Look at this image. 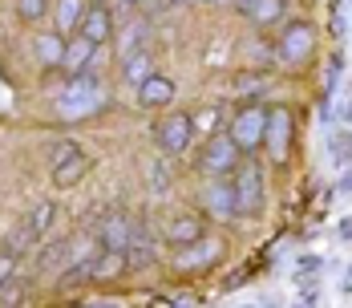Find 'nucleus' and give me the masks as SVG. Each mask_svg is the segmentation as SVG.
Here are the masks:
<instances>
[{
  "label": "nucleus",
  "instance_id": "26",
  "mask_svg": "<svg viewBox=\"0 0 352 308\" xmlns=\"http://www.w3.org/2000/svg\"><path fill=\"white\" fill-rule=\"evenodd\" d=\"M166 178H170V174H166V167H154V171H150V187H154V191H166V187H170Z\"/></svg>",
  "mask_w": 352,
  "mask_h": 308
},
{
  "label": "nucleus",
  "instance_id": "22",
  "mask_svg": "<svg viewBox=\"0 0 352 308\" xmlns=\"http://www.w3.org/2000/svg\"><path fill=\"white\" fill-rule=\"evenodd\" d=\"M16 12H21L25 21H41V17L49 12V0H16Z\"/></svg>",
  "mask_w": 352,
  "mask_h": 308
},
{
  "label": "nucleus",
  "instance_id": "6",
  "mask_svg": "<svg viewBox=\"0 0 352 308\" xmlns=\"http://www.w3.org/2000/svg\"><path fill=\"white\" fill-rule=\"evenodd\" d=\"M195 134V122H190V114H170V118H162L158 122V142H162V150L166 154H182L186 150V142Z\"/></svg>",
  "mask_w": 352,
  "mask_h": 308
},
{
  "label": "nucleus",
  "instance_id": "18",
  "mask_svg": "<svg viewBox=\"0 0 352 308\" xmlns=\"http://www.w3.org/2000/svg\"><path fill=\"white\" fill-rule=\"evenodd\" d=\"M85 171H89V158H85V154H73V158H65V163L53 167V183H57V187H73Z\"/></svg>",
  "mask_w": 352,
  "mask_h": 308
},
{
  "label": "nucleus",
  "instance_id": "1",
  "mask_svg": "<svg viewBox=\"0 0 352 308\" xmlns=\"http://www.w3.org/2000/svg\"><path fill=\"white\" fill-rule=\"evenodd\" d=\"M98 105H102V85H98V77H94V73H73V81L65 85V94H61V118H65V122H77V118L94 114Z\"/></svg>",
  "mask_w": 352,
  "mask_h": 308
},
{
  "label": "nucleus",
  "instance_id": "20",
  "mask_svg": "<svg viewBox=\"0 0 352 308\" xmlns=\"http://www.w3.org/2000/svg\"><path fill=\"white\" fill-rule=\"evenodd\" d=\"M150 260H154L150 236H146V232H134V240L126 243V264H130V268H142V264H150Z\"/></svg>",
  "mask_w": 352,
  "mask_h": 308
},
{
  "label": "nucleus",
  "instance_id": "3",
  "mask_svg": "<svg viewBox=\"0 0 352 308\" xmlns=\"http://www.w3.org/2000/svg\"><path fill=\"white\" fill-rule=\"evenodd\" d=\"M235 203H239V215H255L259 203H263V171L255 163H243L235 167Z\"/></svg>",
  "mask_w": 352,
  "mask_h": 308
},
{
  "label": "nucleus",
  "instance_id": "11",
  "mask_svg": "<svg viewBox=\"0 0 352 308\" xmlns=\"http://www.w3.org/2000/svg\"><path fill=\"white\" fill-rule=\"evenodd\" d=\"M170 98H175V81L162 77V73H150L138 85V102L146 105V110H158V105H166Z\"/></svg>",
  "mask_w": 352,
  "mask_h": 308
},
{
  "label": "nucleus",
  "instance_id": "16",
  "mask_svg": "<svg viewBox=\"0 0 352 308\" xmlns=\"http://www.w3.org/2000/svg\"><path fill=\"white\" fill-rule=\"evenodd\" d=\"M94 53H98V45H94L89 37L69 41V45H65V69H69V73H85L89 61H94Z\"/></svg>",
  "mask_w": 352,
  "mask_h": 308
},
{
  "label": "nucleus",
  "instance_id": "4",
  "mask_svg": "<svg viewBox=\"0 0 352 308\" xmlns=\"http://www.w3.org/2000/svg\"><path fill=\"white\" fill-rule=\"evenodd\" d=\"M239 154H243V150H239V142H235V138L219 134V138L207 142V150H203V158H199V163H203V171H207V174L219 178V174H231L235 167H239Z\"/></svg>",
  "mask_w": 352,
  "mask_h": 308
},
{
  "label": "nucleus",
  "instance_id": "17",
  "mask_svg": "<svg viewBox=\"0 0 352 308\" xmlns=\"http://www.w3.org/2000/svg\"><path fill=\"white\" fill-rule=\"evenodd\" d=\"M239 12L251 17L255 25H272V21H280L283 17V0H243Z\"/></svg>",
  "mask_w": 352,
  "mask_h": 308
},
{
  "label": "nucleus",
  "instance_id": "7",
  "mask_svg": "<svg viewBox=\"0 0 352 308\" xmlns=\"http://www.w3.org/2000/svg\"><path fill=\"white\" fill-rule=\"evenodd\" d=\"M312 45H316V33L308 29V25H300V21H292L280 37V57L283 61H304L308 53H312Z\"/></svg>",
  "mask_w": 352,
  "mask_h": 308
},
{
  "label": "nucleus",
  "instance_id": "30",
  "mask_svg": "<svg viewBox=\"0 0 352 308\" xmlns=\"http://www.w3.org/2000/svg\"><path fill=\"white\" fill-rule=\"evenodd\" d=\"M207 4H223V0H207Z\"/></svg>",
  "mask_w": 352,
  "mask_h": 308
},
{
  "label": "nucleus",
  "instance_id": "8",
  "mask_svg": "<svg viewBox=\"0 0 352 308\" xmlns=\"http://www.w3.org/2000/svg\"><path fill=\"white\" fill-rule=\"evenodd\" d=\"M65 33H41L33 41V49H36V61L45 69H65Z\"/></svg>",
  "mask_w": 352,
  "mask_h": 308
},
{
  "label": "nucleus",
  "instance_id": "19",
  "mask_svg": "<svg viewBox=\"0 0 352 308\" xmlns=\"http://www.w3.org/2000/svg\"><path fill=\"white\" fill-rule=\"evenodd\" d=\"M81 17H85V4L81 0H57V33L81 29Z\"/></svg>",
  "mask_w": 352,
  "mask_h": 308
},
{
  "label": "nucleus",
  "instance_id": "15",
  "mask_svg": "<svg viewBox=\"0 0 352 308\" xmlns=\"http://www.w3.org/2000/svg\"><path fill=\"white\" fill-rule=\"evenodd\" d=\"M166 240L170 243H195V240H203V219L199 215H175L170 219V227H166Z\"/></svg>",
  "mask_w": 352,
  "mask_h": 308
},
{
  "label": "nucleus",
  "instance_id": "5",
  "mask_svg": "<svg viewBox=\"0 0 352 308\" xmlns=\"http://www.w3.org/2000/svg\"><path fill=\"white\" fill-rule=\"evenodd\" d=\"M263 146H267L272 163H287V146H292V110H287V105L267 110V134H263Z\"/></svg>",
  "mask_w": 352,
  "mask_h": 308
},
{
  "label": "nucleus",
  "instance_id": "23",
  "mask_svg": "<svg viewBox=\"0 0 352 308\" xmlns=\"http://www.w3.org/2000/svg\"><path fill=\"white\" fill-rule=\"evenodd\" d=\"M12 268H16V251H12V247L4 243V251H0V288H4L8 280H12Z\"/></svg>",
  "mask_w": 352,
  "mask_h": 308
},
{
  "label": "nucleus",
  "instance_id": "28",
  "mask_svg": "<svg viewBox=\"0 0 352 308\" xmlns=\"http://www.w3.org/2000/svg\"><path fill=\"white\" fill-rule=\"evenodd\" d=\"M340 191H352V174H344V178H340Z\"/></svg>",
  "mask_w": 352,
  "mask_h": 308
},
{
  "label": "nucleus",
  "instance_id": "12",
  "mask_svg": "<svg viewBox=\"0 0 352 308\" xmlns=\"http://www.w3.org/2000/svg\"><path fill=\"white\" fill-rule=\"evenodd\" d=\"M98 240H102V247H109V251H126V243L134 240V227H130L126 215H109L106 223L98 227Z\"/></svg>",
  "mask_w": 352,
  "mask_h": 308
},
{
  "label": "nucleus",
  "instance_id": "9",
  "mask_svg": "<svg viewBox=\"0 0 352 308\" xmlns=\"http://www.w3.org/2000/svg\"><path fill=\"white\" fill-rule=\"evenodd\" d=\"M109 33H113V17H109L106 4H94V8H85V17H81V37H89L94 45H106Z\"/></svg>",
  "mask_w": 352,
  "mask_h": 308
},
{
  "label": "nucleus",
  "instance_id": "10",
  "mask_svg": "<svg viewBox=\"0 0 352 308\" xmlns=\"http://www.w3.org/2000/svg\"><path fill=\"white\" fill-rule=\"evenodd\" d=\"M207 211H211L214 219H231V215H239L235 187H231V183H223V174H219V183L207 187Z\"/></svg>",
  "mask_w": 352,
  "mask_h": 308
},
{
  "label": "nucleus",
  "instance_id": "29",
  "mask_svg": "<svg viewBox=\"0 0 352 308\" xmlns=\"http://www.w3.org/2000/svg\"><path fill=\"white\" fill-rule=\"evenodd\" d=\"M122 4H142V0H122Z\"/></svg>",
  "mask_w": 352,
  "mask_h": 308
},
{
  "label": "nucleus",
  "instance_id": "2",
  "mask_svg": "<svg viewBox=\"0 0 352 308\" xmlns=\"http://www.w3.org/2000/svg\"><path fill=\"white\" fill-rule=\"evenodd\" d=\"M263 134H267V110L263 105H243L231 122V138L239 142V150L263 146Z\"/></svg>",
  "mask_w": 352,
  "mask_h": 308
},
{
  "label": "nucleus",
  "instance_id": "31",
  "mask_svg": "<svg viewBox=\"0 0 352 308\" xmlns=\"http://www.w3.org/2000/svg\"><path fill=\"white\" fill-rule=\"evenodd\" d=\"M235 4H243V0H235Z\"/></svg>",
  "mask_w": 352,
  "mask_h": 308
},
{
  "label": "nucleus",
  "instance_id": "24",
  "mask_svg": "<svg viewBox=\"0 0 352 308\" xmlns=\"http://www.w3.org/2000/svg\"><path fill=\"white\" fill-rule=\"evenodd\" d=\"M21 284H25V280H21V276H12V280L0 288V305H12V300L21 296Z\"/></svg>",
  "mask_w": 352,
  "mask_h": 308
},
{
  "label": "nucleus",
  "instance_id": "25",
  "mask_svg": "<svg viewBox=\"0 0 352 308\" xmlns=\"http://www.w3.org/2000/svg\"><path fill=\"white\" fill-rule=\"evenodd\" d=\"M73 154H81V150H77V142H57V146H53V167H57V163H65V158H73Z\"/></svg>",
  "mask_w": 352,
  "mask_h": 308
},
{
  "label": "nucleus",
  "instance_id": "27",
  "mask_svg": "<svg viewBox=\"0 0 352 308\" xmlns=\"http://www.w3.org/2000/svg\"><path fill=\"white\" fill-rule=\"evenodd\" d=\"M214 118H219L214 110H203V114L195 118V130H211V126H214Z\"/></svg>",
  "mask_w": 352,
  "mask_h": 308
},
{
  "label": "nucleus",
  "instance_id": "14",
  "mask_svg": "<svg viewBox=\"0 0 352 308\" xmlns=\"http://www.w3.org/2000/svg\"><path fill=\"white\" fill-rule=\"evenodd\" d=\"M150 73H154V57H150L146 49H130V53L122 57V77H126L130 85H142Z\"/></svg>",
  "mask_w": 352,
  "mask_h": 308
},
{
  "label": "nucleus",
  "instance_id": "13",
  "mask_svg": "<svg viewBox=\"0 0 352 308\" xmlns=\"http://www.w3.org/2000/svg\"><path fill=\"white\" fill-rule=\"evenodd\" d=\"M214 256H219V240H195V243H182V251H178V268L186 272V268H203V264H211Z\"/></svg>",
  "mask_w": 352,
  "mask_h": 308
},
{
  "label": "nucleus",
  "instance_id": "21",
  "mask_svg": "<svg viewBox=\"0 0 352 308\" xmlns=\"http://www.w3.org/2000/svg\"><path fill=\"white\" fill-rule=\"evenodd\" d=\"M53 215H57V207H53V203H41V207L33 211V215L25 219V232H29L33 240H41V236L49 232V223H53Z\"/></svg>",
  "mask_w": 352,
  "mask_h": 308
}]
</instances>
